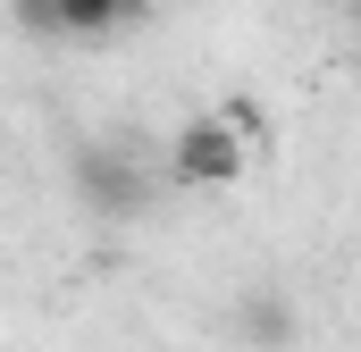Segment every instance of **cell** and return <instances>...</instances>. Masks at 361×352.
<instances>
[{
  "label": "cell",
  "instance_id": "cell-4",
  "mask_svg": "<svg viewBox=\"0 0 361 352\" xmlns=\"http://www.w3.org/2000/svg\"><path fill=\"white\" fill-rule=\"evenodd\" d=\"M17 25L25 34H51V0H17Z\"/></svg>",
  "mask_w": 361,
  "mask_h": 352
},
{
  "label": "cell",
  "instance_id": "cell-1",
  "mask_svg": "<svg viewBox=\"0 0 361 352\" xmlns=\"http://www.w3.org/2000/svg\"><path fill=\"white\" fill-rule=\"evenodd\" d=\"M244 168H252V143H244V126H235L227 109L185 118L177 134H169V160H160V176H169L177 193H227Z\"/></svg>",
  "mask_w": 361,
  "mask_h": 352
},
{
  "label": "cell",
  "instance_id": "cell-2",
  "mask_svg": "<svg viewBox=\"0 0 361 352\" xmlns=\"http://www.w3.org/2000/svg\"><path fill=\"white\" fill-rule=\"evenodd\" d=\"M76 201H85L92 218H135V210L152 201V176L135 168L126 151L92 143V151H76Z\"/></svg>",
  "mask_w": 361,
  "mask_h": 352
},
{
  "label": "cell",
  "instance_id": "cell-3",
  "mask_svg": "<svg viewBox=\"0 0 361 352\" xmlns=\"http://www.w3.org/2000/svg\"><path fill=\"white\" fill-rule=\"evenodd\" d=\"M143 0H51V42H109L118 25H135Z\"/></svg>",
  "mask_w": 361,
  "mask_h": 352
}]
</instances>
